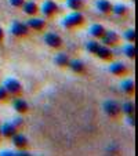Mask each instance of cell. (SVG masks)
<instances>
[{
    "instance_id": "cell-7",
    "label": "cell",
    "mask_w": 138,
    "mask_h": 156,
    "mask_svg": "<svg viewBox=\"0 0 138 156\" xmlns=\"http://www.w3.org/2000/svg\"><path fill=\"white\" fill-rule=\"evenodd\" d=\"M44 41L53 48L61 47V44H62V39L58 35H55V33H47V35L44 36Z\"/></svg>"
},
{
    "instance_id": "cell-1",
    "label": "cell",
    "mask_w": 138,
    "mask_h": 156,
    "mask_svg": "<svg viewBox=\"0 0 138 156\" xmlns=\"http://www.w3.org/2000/svg\"><path fill=\"white\" fill-rule=\"evenodd\" d=\"M83 22H84L83 14L79 11H75V12H72V14H69L68 17H65V20L62 21V25H64L66 29H72V28L80 27Z\"/></svg>"
},
{
    "instance_id": "cell-2",
    "label": "cell",
    "mask_w": 138,
    "mask_h": 156,
    "mask_svg": "<svg viewBox=\"0 0 138 156\" xmlns=\"http://www.w3.org/2000/svg\"><path fill=\"white\" fill-rule=\"evenodd\" d=\"M4 87H6V90L9 91V94H11V95H19L21 93H22V86H21V83L18 82L17 79H14V77L7 79L6 82H4Z\"/></svg>"
},
{
    "instance_id": "cell-4",
    "label": "cell",
    "mask_w": 138,
    "mask_h": 156,
    "mask_svg": "<svg viewBox=\"0 0 138 156\" xmlns=\"http://www.w3.org/2000/svg\"><path fill=\"white\" fill-rule=\"evenodd\" d=\"M28 25L24 22H19V21H15L14 24L11 25V33L17 37H22V36L28 35Z\"/></svg>"
},
{
    "instance_id": "cell-25",
    "label": "cell",
    "mask_w": 138,
    "mask_h": 156,
    "mask_svg": "<svg viewBox=\"0 0 138 156\" xmlns=\"http://www.w3.org/2000/svg\"><path fill=\"white\" fill-rule=\"evenodd\" d=\"M124 39H126L127 41H135V39H137V33H135L134 29H129L124 32Z\"/></svg>"
},
{
    "instance_id": "cell-24",
    "label": "cell",
    "mask_w": 138,
    "mask_h": 156,
    "mask_svg": "<svg viewBox=\"0 0 138 156\" xmlns=\"http://www.w3.org/2000/svg\"><path fill=\"white\" fill-rule=\"evenodd\" d=\"M98 47H100V43H98V41H94V40L88 41L87 46H86L87 51H88V53H91V54H95V53H97Z\"/></svg>"
},
{
    "instance_id": "cell-17",
    "label": "cell",
    "mask_w": 138,
    "mask_h": 156,
    "mask_svg": "<svg viewBox=\"0 0 138 156\" xmlns=\"http://www.w3.org/2000/svg\"><path fill=\"white\" fill-rule=\"evenodd\" d=\"M69 66L72 68V71L76 72V73H83L84 72V64L79 59H75V61H69Z\"/></svg>"
},
{
    "instance_id": "cell-27",
    "label": "cell",
    "mask_w": 138,
    "mask_h": 156,
    "mask_svg": "<svg viewBox=\"0 0 138 156\" xmlns=\"http://www.w3.org/2000/svg\"><path fill=\"white\" fill-rule=\"evenodd\" d=\"M10 4L14 7H22L24 4V0H10Z\"/></svg>"
},
{
    "instance_id": "cell-9",
    "label": "cell",
    "mask_w": 138,
    "mask_h": 156,
    "mask_svg": "<svg viewBox=\"0 0 138 156\" xmlns=\"http://www.w3.org/2000/svg\"><path fill=\"white\" fill-rule=\"evenodd\" d=\"M27 25L28 28H30L33 30H43L44 27H46V21L41 20V18H30Z\"/></svg>"
},
{
    "instance_id": "cell-19",
    "label": "cell",
    "mask_w": 138,
    "mask_h": 156,
    "mask_svg": "<svg viewBox=\"0 0 138 156\" xmlns=\"http://www.w3.org/2000/svg\"><path fill=\"white\" fill-rule=\"evenodd\" d=\"M122 90L127 94H133L135 91V84L133 80H126V82L122 83Z\"/></svg>"
},
{
    "instance_id": "cell-29",
    "label": "cell",
    "mask_w": 138,
    "mask_h": 156,
    "mask_svg": "<svg viewBox=\"0 0 138 156\" xmlns=\"http://www.w3.org/2000/svg\"><path fill=\"white\" fill-rule=\"evenodd\" d=\"M129 118H127V120H129V123L131 124V126H135V120H134V116L133 115H127Z\"/></svg>"
},
{
    "instance_id": "cell-18",
    "label": "cell",
    "mask_w": 138,
    "mask_h": 156,
    "mask_svg": "<svg viewBox=\"0 0 138 156\" xmlns=\"http://www.w3.org/2000/svg\"><path fill=\"white\" fill-rule=\"evenodd\" d=\"M66 4L69 9L75 10V11H79V10L83 9L84 2H83V0H66Z\"/></svg>"
},
{
    "instance_id": "cell-22",
    "label": "cell",
    "mask_w": 138,
    "mask_h": 156,
    "mask_svg": "<svg viewBox=\"0 0 138 156\" xmlns=\"http://www.w3.org/2000/svg\"><path fill=\"white\" fill-rule=\"evenodd\" d=\"M55 62H57V65H59V66H66V65H69V58H68L66 54L61 53L55 57Z\"/></svg>"
},
{
    "instance_id": "cell-15",
    "label": "cell",
    "mask_w": 138,
    "mask_h": 156,
    "mask_svg": "<svg viewBox=\"0 0 138 156\" xmlns=\"http://www.w3.org/2000/svg\"><path fill=\"white\" fill-rule=\"evenodd\" d=\"M97 9L104 14H108L112 11V3L109 0H98L97 2Z\"/></svg>"
},
{
    "instance_id": "cell-31",
    "label": "cell",
    "mask_w": 138,
    "mask_h": 156,
    "mask_svg": "<svg viewBox=\"0 0 138 156\" xmlns=\"http://www.w3.org/2000/svg\"><path fill=\"white\" fill-rule=\"evenodd\" d=\"M3 37H4V32H3V29L0 28V40H3Z\"/></svg>"
},
{
    "instance_id": "cell-8",
    "label": "cell",
    "mask_w": 138,
    "mask_h": 156,
    "mask_svg": "<svg viewBox=\"0 0 138 156\" xmlns=\"http://www.w3.org/2000/svg\"><path fill=\"white\" fill-rule=\"evenodd\" d=\"M41 11L46 17H53L55 12H58V6H57L54 2L51 0H47V2H44L43 7H41Z\"/></svg>"
},
{
    "instance_id": "cell-23",
    "label": "cell",
    "mask_w": 138,
    "mask_h": 156,
    "mask_svg": "<svg viewBox=\"0 0 138 156\" xmlns=\"http://www.w3.org/2000/svg\"><path fill=\"white\" fill-rule=\"evenodd\" d=\"M127 6L124 4H116V6H112V11L115 12L116 15H124L127 12Z\"/></svg>"
},
{
    "instance_id": "cell-12",
    "label": "cell",
    "mask_w": 138,
    "mask_h": 156,
    "mask_svg": "<svg viewBox=\"0 0 138 156\" xmlns=\"http://www.w3.org/2000/svg\"><path fill=\"white\" fill-rule=\"evenodd\" d=\"M95 55H98L101 59H105V61H108V59L112 58L113 53H112V51L109 50L106 46H101V44H100V47H98V50H97V53H95Z\"/></svg>"
},
{
    "instance_id": "cell-28",
    "label": "cell",
    "mask_w": 138,
    "mask_h": 156,
    "mask_svg": "<svg viewBox=\"0 0 138 156\" xmlns=\"http://www.w3.org/2000/svg\"><path fill=\"white\" fill-rule=\"evenodd\" d=\"M12 123H14L17 127H22V124H24V120H22V118H14Z\"/></svg>"
},
{
    "instance_id": "cell-16",
    "label": "cell",
    "mask_w": 138,
    "mask_h": 156,
    "mask_svg": "<svg viewBox=\"0 0 138 156\" xmlns=\"http://www.w3.org/2000/svg\"><path fill=\"white\" fill-rule=\"evenodd\" d=\"M14 109L17 111L18 113H25L28 111V104L25 100H21V98H18V100L14 101Z\"/></svg>"
},
{
    "instance_id": "cell-13",
    "label": "cell",
    "mask_w": 138,
    "mask_h": 156,
    "mask_svg": "<svg viewBox=\"0 0 138 156\" xmlns=\"http://www.w3.org/2000/svg\"><path fill=\"white\" fill-rule=\"evenodd\" d=\"M11 138H12V142H14V145L18 148V149H22V148H25V147H27V144H28L27 137L22 136V134H14Z\"/></svg>"
},
{
    "instance_id": "cell-11",
    "label": "cell",
    "mask_w": 138,
    "mask_h": 156,
    "mask_svg": "<svg viewBox=\"0 0 138 156\" xmlns=\"http://www.w3.org/2000/svg\"><path fill=\"white\" fill-rule=\"evenodd\" d=\"M22 10H24V12L28 14V15H35V14H37L39 7H37V4L33 3V2H27V3L24 2V4H22Z\"/></svg>"
},
{
    "instance_id": "cell-3",
    "label": "cell",
    "mask_w": 138,
    "mask_h": 156,
    "mask_svg": "<svg viewBox=\"0 0 138 156\" xmlns=\"http://www.w3.org/2000/svg\"><path fill=\"white\" fill-rule=\"evenodd\" d=\"M104 111L106 112V115L111 116V118H116V116L120 113V106L116 101L109 100L104 104Z\"/></svg>"
},
{
    "instance_id": "cell-5",
    "label": "cell",
    "mask_w": 138,
    "mask_h": 156,
    "mask_svg": "<svg viewBox=\"0 0 138 156\" xmlns=\"http://www.w3.org/2000/svg\"><path fill=\"white\" fill-rule=\"evenodd\" d=\"M17 130L18 127L12 122H7V123H4L3 126L0 127V136L6 137V138H11L14 134H17Z\"/></svg>"
},
{
    "instance_id": "cell-21",
    "label": "cell",
    "mask_w": 138,
    "mask_h": 156,
    "mask_svg": "<svg viewBox=\"0 0 138 156\" xmlns=\"http://www.w3.org/2000/svg\"><path fill=\"white\" fill-rule=\"evenodd\" d=\"M120 111H123L126 115H134L135 112V105L133 102H124L123 105H122Z\"/></svg>"
},
{
    "instance_id": "cell-14",
    "label": "cell",
    "mask_w": 138,
    "mask_h": 156,
    "mask_svg": "<svg viewBox=\"0 0 138 156\" xmlns=\"http://www.w3.org/2000/svg\"><path fill=\"white\" fill-rule=\"evenodd\" d=\"M104 33H105V28H104L102 25H100V24L93 25L91 29H90V35L93 36V37H95V39H101L104 36Z\"/></svg>"
},
{
    "instance_id": "cell-20",
    "label": "cell",
    "mask_w": 138,
    "mask_h": 156,
    "mask_svg": "<svg viewBox=\"0 0 138 156\" xmlns=\"http://www.w3.org/2000/svg\"><path fill=\"white\" fill-rule=\"evenodd\" d=\"M124 54H126L129 58L134 59L137 57V47H135L134 44H127L126 47H124Z\"/></svg>"
},
{
    "instance_id": "cell-10",
    "label": "cell",
    "mask_w": 138,
    "mask_h": 156,
    "mask_svg": "<svg viewBox=\"0 0 138 156\" xmlns=\"http://www.w3.org/2000/svg\"><path fill=\"white\" fill-rule=\"evenodd\" d=\"M109 71H111L113 75H116V76H123V75L127 73V68L124 66V64H122V62H113V64L111 65Z\"/></svg>"
},
{
    "instance_id": "cell-6",
    "label": "cell",
    "mask_w": 138,
    "mask_h": 156,
    "mask_svg": "<svg viewBox=\"0 0 138 156\" xmlns=\"http://www.w3.org/2000/svg\"><path fill=\"white\" fill-rule=\"evenodd\" d=\"M102 43L105 46H116L119 43V35L113 30H105L102 37Z\"/></svg>"
},
{
    "instance_id": "cell-26",
    "label": "cell",
    "mask_w": 138,
    "mask_h": 156,
    "mask_svg": "<svg viewBox=\"0 0 138 156\" xmlns=\"http://www.w3.org/2000/svg\"><path fill=\"white\" fill-rule=\"evenodd\" d=\"M9 98V91L4 86H0V101H6Z\"/></svg>"
},
{
    "instance_id": "cell-30",
    "label": "cell",
    "mask_w": 138,
    "mask_h": 156,
    "mask_svg": "<svg viewBox=\"0 0 138 156\" xmlns=\"http://www.w3.org/2000/svg\"><path fill=\"white\" fill-rule=\"evenodd\" d=\"M14 156V152H11V151H4V152H2V156Z\"/></svg>"
}]
</instances>
